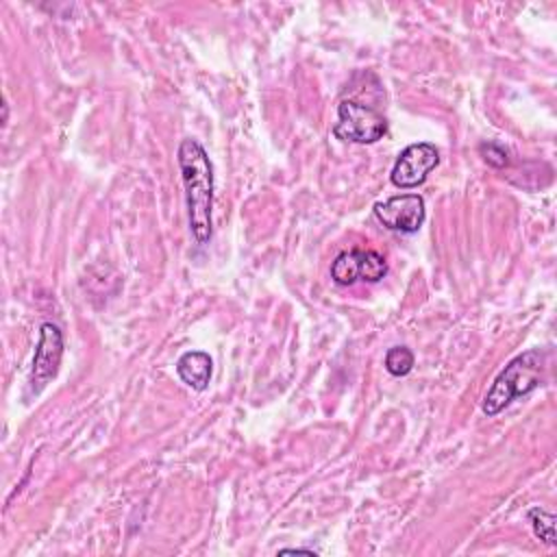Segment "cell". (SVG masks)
I'll return each instance as SVG.
<instances>
[{
	"label": "cell",
	"instance_id": "277c9868",
	"mask_svg": "<svg viewBox=\"0 0 557 557\" xmlns=\"http://www.w3.org/2000/svg\"><path fill=\"white\" fill-rule=\"evenodd\" d=\"M63 357V333L57 324L44 322L39 326V342L35 346L33 368L28 376V396H39L41 389L57 376Z\"/></svg>",
	"mask_w": 557,
	"mask_h": 557
},
{
	"label": "cell",
	"instance_id": "7a4b0ae2",
	"mask_svg": "<svg viewBox=\"0 0 557 557\" xmlns=\"http://www.w3.org/2000/svg\"><path fill=\"white\" fill-rule=\"evenodd\" d=\"M544 368V350L531 348L513 357L500 374L494 379L492 387L483 398V413L487 418L500 413L513 398L533 392L540 385V370Z\"/></svg>",
	"mask_w": 557,
	"mask_h": 557
},
{
	"label": "cell",
	"instance_id": "5b68a950",
	"mask_svg": "<svg viewBox=\"0 0 557 557\" xmlns=\"http://www.w3.org/2000/svg\"><path fill=\"white\" fill-rule=\"evenodd\" d=\"M387 274V263L376 250H344L331 263V278L337 285H355L357 281L376 283Z\"/></svg>",
	"mask_w": 557,
	"mask_h": 557
},
{
	"label": "cell",
	"instance_id": "7c38bea8",
	"mask_svg": "<svg viewBox=\"0 0 557 557\" xmlns=\"http://www.w3.org/2000/svg\"><path fill=\"white\" fill-rule=\"evenodd\" d=\"M278 553H281V555H289V553H305V555H315V550H309V548H281Z\"/></svg>",
	"mask_w": 557,
	"mask_h": 557
},
{
	"label": "cell",
	"instance_id": "8fae6325",
	"mask_svg": "<svg viewBox=\"0 0 557 557\" xmlns=\"http://www.w3.org/2000/svg\"><path fill=\"white\" fill-rule=\"evenodd\" d=\"M479 152H481V157L490 163V165H494V168H503V165H507V152H505V148L503 146H498V144H481L479 146Z\"/></svg>",
	"mask_w": 557,
	"mask_h": 557
},
{
	"label": "cell",
	"instance_id": "ba28073f",
	"mask_svg": "<svg viewBox=\"0 0 557 557\" xmlns=\"http://www.w3.org/2000/svg\"><path fill=\"white\" fill-rule=\"evenodd\" d=\"M211 372H213V361L207 352L202 350H187L178 357L176 361V374L178 379L196 389V392H202L207 389L209 381H211Z\"/></svg>",
	"mask_w": 557,
	"mask_h": 557
},
{
	"label": "cell",
	"instance_id": "9c48e42d",
	"mask_svg": "<svg viewBox=\"0 0 557 557\" xmlns=\"http://www.w3.org/2000/svg\"><path fill=\"white\" fill-rule=\"evenodd\" d=\"M527 520L535 533V537H540L544 544L548 546H555L557 540H555V516L542 507H531L527 511Z\"/></svg>",
	"mask_w": 557,
	"mask_h": 557
},
{
	"label": "cell",
	"instance_id": "6da1fadb",
	"mask_svg": "<svg viewBox=\"0 0 557 557\" xmlns=\"http://www.w3.org/2000/svg\"><path fill=\"white\" fill-rule=\"evenodd\" d=\"M178 168L185 185L187 220L196 244L205 246L211 239V209H213V165L207 150L191 137L178 144Z\"/></svg>",
	"mask_w": 557,
	"mask_h": 557
},
{
	"label": "cell",
	"instance_id": "30bf717a",
	"mask_svg": "<svg viewBox=\"0 0 557 557\" xmlns=\"http://www.w3.org/2000/svg\"><path fill=\"white\" fill-rule=\"evenodd\" d=\"M413 368V352L407 346H394L385 355V370L392 376H405Z\"/></svg>",
	"mask_w": 557,
	"mask_h": 557
},
{
	"label": "cell",
	"instance_id": "3957f363",
	"mask_svg": "<svg viewBox=\"0 0 557 557\" xmlns=\"http://www.w3.org/2000/svg\"><path fill=\"white\" fill-rule=\"evenodd\" d=\"M385 133L387 120L370 104H361L357 100H342L337 104V122L333 126V135L337 139L350 144H374Z\"/></svg>",
	"mask_w": 557,
	"mask_h": 557
},
{
	"label": "cell",
	"instance_id": "52a82bcc",
	"mask_svg": "<svg viewBox=\"0 0 557 557\" xmlns=\"http://www.w3.org/2000/svg\"><path fill=\"white\" fill-rule=\"evenodd\" d=\"M376 220L398 233H416L424 222V198L420 194H400L374 205Z\"/></svg>",
	"mask_w": 557,
	"mask_h": 557
},
{
	"label": "cell",
	"instance_id": "8992f818",
	"mask_svg": "<svg viewBox=\"0 0 557 557\" xmlns=\"http://www.w3.org/2000/svg\"><path fill=\"white\" fill-rule=\"evenodd\" d=\"M437 163H440V152L433 144H429V141L411 144L398 154L389 178L396 187L411 189V187L422 185L426 181V176L435 170Z\"/></svg>",
	"mask_w": 557,
	"mask_h": 557
}]
</instances>
